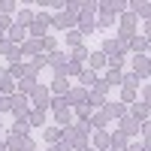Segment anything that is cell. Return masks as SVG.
Wrapping results in <instances>:
<instances>
[{"mask_svg":"<svg viewBox=\"0 0 151 151\" xmlns=\"http://www.w3.org/2000/svg\"><path fill=\"white\" fill-rule=\"evenodd\" d=\"M48 27V15H36V24H33V33H42Z\"/></svg>","mask_w":151,"mask_h":151,"instance_id":"cell-10","label":"cell"},{"mask_svg":"<svg viewBox=\"0 0 151 151\" xmlns=\"http://www.w3.org/2000/svg\"><path fill=\"white\" fill-rule=\"evenodd\" d=\"M48 151H70V145H67V142H55Z\"/></svg>","mask_w":151,"mask_h":151,"instance_id":"cell-26","label":"cell"},{"mask_svg":"<svg viewBox=\"0 0 151 151\" xmlns=\"http://www.w3.org/2000/svg\"><path fill=\"white\" fill-rule=\"evenodd\" d=\"M40 45H45V48H52V52H55V40H52V36H45V40H42Z\"/></svg>","mask_w":151,"mask_h":151,"instance_id":"cell-29","label":"cell"},{"mask_svg":"<svg viewBox=\"0 0 151 151\" xmlns=\"http://www.w3.org/2000/svg\"><path fill=\"white\" fill-rule=\"evenodd\" d=\"M18 88H21V91H33V79H24V82H18Z\"/></svg>","mask_w":151,"mask_h":151,"instance_id":"cell-25","label":"cell"},{"mask_svg":"<svg viewBox=\"0 0 151 151\" xmlns=\"http://www.w3.org/2000/svg\"><path fill=\"white\" fill-rule=\"evenodd\" d=\"M103 85H106V88H109V85H121V73H118V70H112L106 79H103Z\"/></svg>","mask_w":151,"mask_h":151,"instance_id":"cell-11","label":"cell"},{"mask_svg":"<svg viewBox=\"0 0 151 151\" xmlns=\"http://www.w3.org/2000/svg\"><path fill=\"white\" fill-rule=\"evenodd\" d=\"M45 139L52 142V145H55V142H60V130H58V127H48V130H45Z\"/></svg>","mask_w":151,"mask_h":151,"instance_id":"cell-15","label":"cell"},{"mask_svg":"<svg viewBox=\"0 0 151 151\" xmlns=\"http://www.w3.org/2000/svg\"><path fill=\"white\" fill-rule=\"evenodd\" d=\"M0 9H3V12H12V9H15V3H12V0H6V3H0Z\"/></svg>","mask_w":151,"mask_h":151,"instance_id":"cell-31","label":"cell"},{"mask_svg":"<svg viewBox=\"0 0 151 151\" xmlns=\"http://www.w3.org/2000/svg\"><path fill=\"white\" fill-rule=\"evenodd\" d=\"M97 82H100V79H97V73H94V70H91V73H88V70L82 73V85H85V88H91V85H97Z\"/></svg>","mask_w":151,"mask_h":151,"instance_id":"cell-9","label":"cell"},{"mask_svg":"<svg viewBox=\"0 0 151 151\" xmlns=\"http://www.w3.org/2000/svg\"><path fill=\"white\" fill-rule=\"evenodd\" d=\"M3 109H12V100L9 97H0V112H3Z\"/></svg>","mask_w":151,"mask_h":151,"instance_id":"cell-27","label":"cell"},{"mask_svg":"<svg viewBox=\"0 0 151 151\" xmlns=\"http://www.w3.org/2000/svg\"><path fill=\"white\" fill-rule=\"evenodd\" d=\"M33 103H36V109H45V103H48V88H33Z\"/></svg>","mask_w":151,"mask_h":151,"instance_id":"cell-4","label":"cell"},{"mask_svg":"<svg viewBox=\"0 0 151 151\" xmlns=\"http://www.w3.org/2000/svg\"><path fill=\"white\" fill-rule=\"evenodd\" d=\"M130 151H145V148H130Z\"/></svg>","mask_w":151,"mask_h":151,"instance_id":"cell-34","label":"cell"},{"mask_svg":"<svg viewBox=\"0 0 151 151\" xmlns=\"http://www.w3.org/2000/svg\"><path fill=\"white\" fill-rule=\"evenodd\" d=\"M133 130H136V121L133 118H124V136H133Z\"/></svg>","mask_w":151,"mask_h":151,"instance_id":"cell-20","label":"cell"},{"mask_svg":"<svg viewBox=\"0 0 151 151\" xmlns=\"http://www.w3.org/2000/svg\"><path fill=\"white\" fill-rule=\"evenodd\" d=\"M88 60H91V67H103V64H106V55H103V52H97V55H91Z\"/></svg>","mask_w":151,"mask_h":151,"instance_id":"cell-16","label":"cell"},{"mask_svg":"<svg viewBox=\"0 0 151 151\" xmlns=\"http://www.w3.org/2000/svg\"><path fill=\"white\" fill-rule=\"evenodd\" d=\"M0 91H3V94H9V91H12V79H9L6 73H0Z\"/></svg>","mask_w":151,"mask_h":151,"instance_id":"cell-13","label":"cell"},{"mask_svg":"<svg viewBox=\"0 0 151 151\" xmlns=\"http://www.w3.org/2000/svg\"><path fill=\"white\" fill-rule=\"evenodd\" d=\"M133 76H136V79H139V76H142V79H145V76H148V60H145V55H136L133 58Z\"/></svg>","mask_w":151,"mask_h":151,"instance_id":"cell-3","label":"cell"},{"mask_svg":"<svg viewBox=\"0 0 151 151\" xmlns=\"http://www.w3.org/2000/svg\"><path fill=\"white\" fill-rule=\"evenodd\" d=\"M30 15H33L30 9H18V21H30Z\"/></svg>","mask_w":151,"mask_h":151,"instance_id":"cell-23","label":"cell"},{"mask_svg":"<svg viewBox=\"0 0 151 151\" xmlns=\"http://www.w3.org/2000/svg\"><path fill=\"white\" fill-rule=\"evenodd\" d=\"M6 27H9V18H0V33H3Z\"/></svg>","mask_w":151,"mask_h":151,"instance_id":"cell-32","label":"cell"},{"mask_svg":"<svg viewBox=\"0 0 151 151\" xmlns=\"http://www.w3.org/2000/svg\"><path fill=\"white\" fill-rule=\"evenodd\" d=\"M52 106H55V109L60 112V109H64V106H67V100H64V97H55V103H52Z\"/></svg>","mask_w":151,"mask_h":151,"instance_id":"cell-28","label":"cell"},{"mask_svg":"<svg viewBox=\"0 0 151 151\" xmlns=\"http://www.w3.org/2000/svg\"><path fill=\"white\" fill-rule=\"evenodd\" d=\"M27 124H33V127H36V124H42V109H33L30 115H27Z\"/></svg>","mask_w":151,"mask_h":151,"instance_id":"cell-14","label":"cell"},{"mask_svg":"<svg viewBox=\"0 0 151 151\" xmlns=\"http://www.w3.org/2000/svg\"><path fill=\"white\" fill-rule=\"evenodd\" d=\"M82 60H88V55H85V48H76V55H73V64H82Z\"/></svg>","mask_w":151,"mask_h":151,"instance_id":"cell-21","label":"cell"},{"mask_svg":"<svg viewBox=\"0 0 151 151\" xmlns=\"http://www.w3.org/2000/svg\"><path fill=\"white\" fill-rule=\"evenodd\" d=\"M0 52H3V55H15V45H12L9 40H3V42H0ZM18 58V55H15Z\"/></svg>","mask_w":151,"mask_h":151,"instance_id":"cell-18","label":"cell"},{"mask_svg":"<svg viewBox=\"0 0 151 151\" xmlns=\"http://www.w3.org/2000/svg\"><path fill=\"white\" fill-rule=\"evenodd\" d=\"M145 48H148V40H145V36H136V40H133V52L139 55V52H145Z\"/></svg>","mask_w":151,"mask_h":151,"instance_id":"cell-12","label":"cell"},{"mask_svg":"<svg viewBox=\"0 0 151 151\" xmlns=\"http://www.w3.org/2000/svg\"><path fill=\"white\" fill-rule=\"evenodd\" d=\"M133 15H142V18H148V3H133Z\"/></svg>","mask_w":151,"mask_h":151,"instance_id":"cell-17","label":"cell"},{"mask_svg":"<svg viewBox=\"0 0 151 151\" xmlns=\"http://www.w3.org/2000/svg\"><path fill=\"white\" fill-rule=\"evenodd\" d=\"M148 118V103H136L133 106V121H145Z\"/></svg>","mask_w":151,"mask_h":151,"instance_id":"cell-6","label":"cell"},{"mask_svg":"<svg viewBox=\"0 0 151 151\" xmlns=\"http://www.w3.org/2000/svg\"><path fill=\"white\" fill-rule=\"evenodd\" d=\"M82 151H97V148H82Z\"/></svg>","mask_w":151,"mask_h":151,"instance_id":"cell-33","label":"cell"},{"mask_svg":"<svg viewBox=\"0 0 151 151\" xmlns=\"http://www.w3.org/2000/svg\"><path fill=\"white\" fill-rule=\"evenodd\" d=\"M85 100V91H73V103H82Z\"/></svg>","mask_w":151,"mask_h":151,"instance_id":"cell-30","label":"cell"},{"mask_svg":"<svg viewBox=\"0 0 151 151\" xmlns=\"http://www.w3.org/2000/svg\"><path fill=\"white\" fill-rule=\"evenodd\" d=\"M67 42H70V45H79V42H82V33H79V30H70V33H67Z\"/></svg>","mask_w":151,"mask_h":151,"instance_id":"cell-19","label":"cell"},{"mask_svg":"<svg viewBox=\"0 0 151 151\" xmlns=\"http://www.w3.org/2000/svg\"><path fill=\"white\" fill-rule=\"evenodd\" d=\"M12 112H15V118H27V100L24 97H12Z\"/></svg>","mask_w":151,"mask_h":151,"instance_id":"cell-2","label":"cell"},{"mask_svg":"<svg viewBox=\"0 0 151 151\" xmlns=\"http://www.w3.org/2000/svg\"><path fill=\"white\" fill-rule=\"evenodd\" d=\"M0 151H6V148H3V145H0Z\"/></svg>","mask_w":151,"mask_h":151,"instance_id":"cell-35","label":"cell"},{"mask_svg":"<svg viewBox=\"0 0 151 151\" xmlns=\"http://www.w3.org/2000/svg\"><path fill=\"white\" fill-rule=\"evenodd\" d=\"M52 91H55L58 97H60V94H67V91H70V85H67V79H60V76H58V79L52 82Z\"/></svg>","mask_w":151,"mask_h":151,"instance_id":"cell-7","label":"cell"},{"mask_svg":"<svg viewBox=\"0 0 151 151\" xmlns=\"http://www.w3.org/2000/svg\"><path fill=\"white\" fill-rule=\"evenodd\" d=\"M58 121H60V124H70V112L60 109V112H58Z\"/></svg>","mask_w":151,"mask_h":151,"instance_id":"cell-24","label":"cell"},{"mask_svg":"<svg viewBox=\"0 0 151 151\" xmlns=\"http://www.w3.org/2000/svg\"><path fill=\"white\" fill-rule=\"evenodd\" d=\"M106 115H115V118H124V103H109V106H106Z\"/></svg>","mask_w":151,"mask_h":151,"instance_id":"cell-8","label":"cell"},{"mask_svg":"<svg viewBox=\"0 0 151 151\" xmlns=\"http://www.w3.org/2000/svg\"><path fill=\"white\" fill-rule=\"evenodd\" d=\"M124 42H127V40H106L103 52H106V55H112V58H121V52H124Z\"/></svg>","mask_w":151,"mask_h":151,"instance_id":"cell-1","label":"cell"},{"mask_svg":"<svg viewBox=\"0 0 151 151\" xmlns=\"http://www.w3.org/2000/svg\"><path fill=\"white\" fill-rule=\"evenodd\" d=\"M97 145H100V148H106V145H109V136H106L103 130H100V136H97Z\"/></svg>","mask_w":151,"mask_h":151,"instance_id":"cell-22","label":"cell"},{"mask_svg":"<svg viewBox=\"0 0 151 151\" xmlns=\"http://www.w3.org/2000/svg\"><path fill=\"white\" fill-rule=\"evenodd\" d=\"M21 40H24V27H21V24H18V27H15V24H9V42L15 45V42H21Z\"/></svg>","mask_w":151,"mask_h":151,"instance_id":"cell-5","label":"cell"}]
</instances>
